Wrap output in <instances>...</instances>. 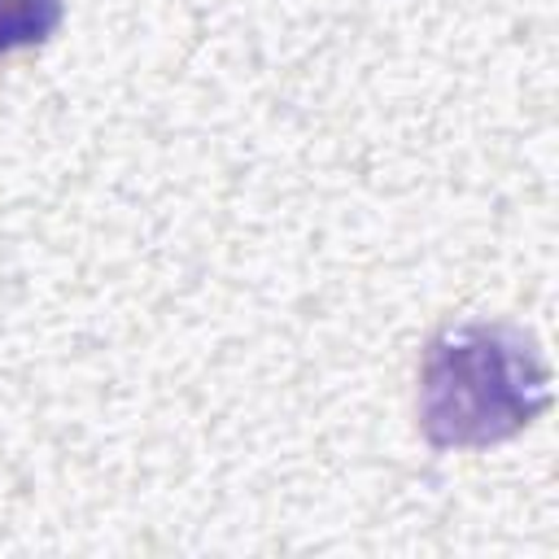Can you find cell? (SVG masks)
<instances>
[{
    "label": "cell",
    "mask_w": 559,
    "mask_h": 559,
    "mask_svg": "<svg viewBox=\"0 0 559 559\" xmlns=\"http://www.w3.org/2000/svg\"><path fill=\"white\" fill-rule=\"evenodd\" d=\"M550 402V371L507 323H445L419 358V428L437 450L493 445L528 428Z\"/></svg>",
    "instance_id": "cell-1"
},
{
    "label": "cell",
    "mask_w": 559,
    "mask_h": 559,
    "mask_svg": "<svg viewBox=\"0 0 559 559\" xmlns=\"http://www.w3.org/2000/svg\"><path fill=\"white\" fill-rule=\"evenodd\" d=\"M61 26V0H0V57L39 48Z\"/></svg>",
    "instance_id": "cell-2"
}]
</instances>
